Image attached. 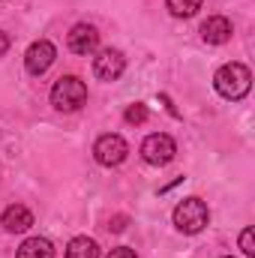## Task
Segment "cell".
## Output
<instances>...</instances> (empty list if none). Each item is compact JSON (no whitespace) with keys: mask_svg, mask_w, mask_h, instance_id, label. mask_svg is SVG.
Instances as JSON below:
<instances>
[{"mask_svg":"<svg viewBox=\"0 0 255 258\" xmlns=\"http://www.w3.org/2000/svg\"><path fill=\"white\" fill-rule=\"evenodd\" d=\"M87 102V84L78 75H60L51 87V105L57 111H78Z\"/></svg>","mask_w":255,"mask_h":258,"instance_id":"2","label":"cell"},{"mask_svg":"<svg viewBox=\"0 0 255 258\" xmlns=\"http://www.w3.org/2000/svg\"><path fill=\"white\" fill-rule=\"evenodd\" d=\"M126 153H129V144L117 135V132L99 135V138H96V144H93V159H96L99 165H105V168L120 165V162L126 159Z\"/></svg>","mask_w":255,"mask_h":258,"instance_id":"5","label":"cell"},{"mask_svg":"<svg viewBox=\"0 0 255 258\" xmlns=\"http://www.w3.org/2000/svg\"><path fill=\"white\" fill-rule=\"evenodd\" d=\"M105 258H138V255H135V249H129V246H117V249H111Z\"/></svg>","mask_w":255,"mask_h":258,"instance_id":"16","label":"cell"},{"mask_svg":"<svg viewBox=\"0 0 255 258\" xmlns=\"http://www.w3.org/2000/svg\"><path fill=\"white\" fill-rule=\"evenodd\" d=\"M126 222H129V219L120 213V216H114V219L108 222V228H111V231H123V228H126Z\"/></svg>","mask_w":255,"mask_h":258,"instance_id":"17","label":"cell"},{"mask_svg":"<svg viewBox=\"0 0 255 258\" xmlns=\"http://www.w3.org/2000/svg\"><path fill=\"white\" fill-rule=\"evenodd\" d=\"M222 258H231V255H222Z\"/></svg>","mask_w":255,"mask_h":258,"instance_id":"19","label":"cell"},{"mask_svg":"<svg viewBox=\"0 0 255 258\" xmlns=\"http://www.w3.org/2000/svg\"><path fill=\"white\" fill-rule=\"evenodd\" d=\"M123 69H126V57H123V51H117V48H102V51L93 57V75H96L99 81H117V78L123 75Z\"/></svg>","mask_w":255,"mask_h":258,"instance_id":"6","label":"cell"},{"mask_svg":"<svg viewBox=\"0 0 255 258\" xmlns=\"http://www.w3.org/2000/svg\"><path fill=\"white\" fill-rule=\"evenodd\" d=\"M66 258H99V246L90 237H72L66 246Z\"/></svg>","mask_w":255,"mask_h":258,"instance_id":"12","label":"cell"},{"mask_svg":"<svg viewBox=\"0 0 255 258\" xmlns=\"http://www.w3.org/2000/svg\"><path fill=\"white\" fill-rule=\"evenodd\" d=\"M0 225H3L9 234H21V231H27V228L33 225V213H30L24 204H9V207L3 210V216H0Z\"/></svg>","mask_w":255,"mask_h":258,"instance_id":"10","label":"cell"},{"mask_svg":"<svg viewBox=\"0 0 255 258\" xmlns=\"http://www.w3.org/2000/svg\"><path fill=\"white\" fill-rule=\"evenodd\" d=\"M147 117H150V111H147L144 102H132L123 111V120H126L129 126H141V123H147Z\"/></svg>","mask_w":255,"mask_h":258,"instance_id":"14","label":"cell"},{"mask_svg":"<svg viewBox=\"0 0 255 258\" xmlns=\"http://www.w3.org/2000/svg\"><path fill=\"white\" fill-rule=\"evenodd\" d=\"M165 6L174 18H192L201 9V0H165Z\"/></svg>","mask_w":255,"mask_h":258,"instance_id":"13","label":"cell"},{"mask_svg":"<svg viewBox=\"0 0 255 258\" xmlns=\"http://www.w3.org/2000/svg\"><path fill=\"white\" fill-rule=\"evenodd\" d=\"M231 33H234V27H231V21H228L225 15H210V18L201 24V39H204L207 45H225V42L231 39Z\"/></svg>","mask_w":255,"mask_h":258,"instance_id":"9","label":"cell"},{"mask_svg":"<svg viewBox=\"0 0 255 258\" xmlns=\"http://www.w3.org/2000/svg\"><path fill=\"white\" fill-rule=\"evenodd\" d=\"M213 87H216V93H219L222 99L237 102V99H243V96L249 93V87H252V72L243 63H225V66L216 69Z\"/></svg>","mask_w":255,"mask_h":258,"instance_id":"1","label":"cell"},{"mask_svg":"<svg viewBox=\"0 0 255 258\" xmlns=\"http://www.w3.org/2000/svg\"><path fill=\"white\" fill-rule=\"evenodd\" d=\"M141 156L147 165H168L174 156H177V144L171 135L165 132H153L141 141Z\"/></svg>","mask_w":255,"mask_h":258,"instance_id":"4","label":"cell"},{"mask_svg":"<svg viewBox=\"0 0 255 258\" xmlns=\"http://www.w3.org/2000/svg\"><path fill=\"white\" fill-rule=\"evenodd\" d=\"M18 258H54V243L45 240V237H27L21 246H18Z\"/></svg>","mask_w":255,"mask_h":258,"instance_id":"11","label":"cell"},{"mask_svg":"<svg viewBox=\"0 0 255 258\" xmlns=\"http://www.w3.org/2000/svg\"><path fill=\"white\" fill-rule=\"evenodd\" d=\"M171 216H174L177 231H183V234H198V231H204L207 222H210V210H207V204H204L198 195L183 198V201L174 207Z\"/></svg>","mask_w":255,"mask_h":258,"instance_id":"3","label":"cell"},{"mask_svg":"<svg viewBox=\"0 0 255 258\" xmlns=\"http://www.w3.org/2000/svg\"><path fill=\"white\" fill-rule=\"evenodd\" d=\"M66 45L72 54H93L99 45V30L93 24H75L66 36Z\"/></svg>","mask_w":255,"mask_h":258,"instance_id":"8","label":"cell"},{"mask_svg":"<svg viewBox=\"0 0 255 258\" xmlns=\"http://www.w3.org/2000/svg\"><path fill=\"white\" fill-rule=\"evenodd\" d=\"M240 249H243V255H255V231L252 228L240 231Z\"/></svg>","mask_w":255,"mask_h":258,"instance_id":"15","label":"cell"},{"mask_svg":"<svg viewBox=\"0 0 255 258\" xmlns=\"http://www.w3.org/2000/svg\"><path fill=\"white\" fill-rule=\"evenodd\" d=\"M54 57H57V48H54L48 39H39V42H33V45L27 48V54H24V69H27L30 75H42L48 66L54 63Z\"/></svg>","mask_w":255,"mask_h":258,"instance_id":"7","label":"cell"},{"mask_svg":"<svg viewBox=\"0 0 255 258\" xmlns=\"http://www.w3.org/2000/svg\"><path fill=\"white\" fill-rule=\"evenodd\" d=\"M6 51H9V36H6V33L0 30V57H3Z\"/></svg>","mask_w":255,"mask_h":258,"instance_id":"18","label":"cell"}]
</instances>
